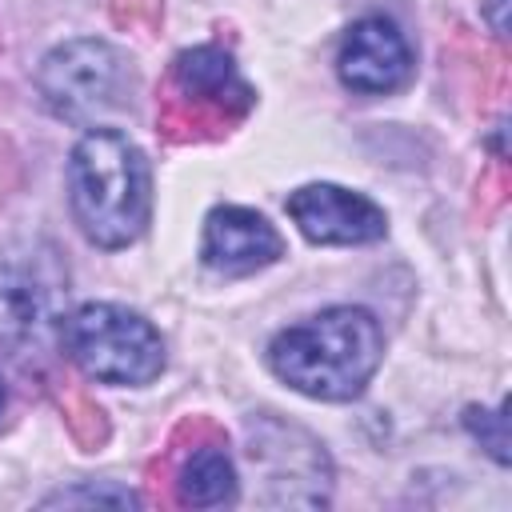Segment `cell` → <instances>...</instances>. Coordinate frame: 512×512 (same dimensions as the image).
Wrapping results in <instances>:
<instances>
[{"label":"cell","instance_id":"10","mask_svg":"<svg viewBox=\"0 0 512 512\" xmlns=\"http://www.w3.org/2000/svg\"><path fill=\"white\" fill-rule=\"evenodd\" d=\"M172 492H176V504L184 508H220L236 500V468L220 432L204 428V440H196L180 456Z\"/></svg>","mask_w":512,"mask_h":512},{"label":"cell","instance_id":"4","mask_svg":"<svg viewBox=\"0 0 512 512\" xmlns=\"http://www.w3.org/2000/svg\"><path fill=\"white\" fill-rule=\"evenodd\" d=\"M252 100L256 92L244 84L232 56L224 48L200 44L172 60L160 120L168 136H176V128H184V136H200V128H212L216 136L228 132V124H236L252 108Z\"/></svg>","mask_w":512,"mask_h":512},{"label":"cell","instance_id":"1","mask_svg":"<svg viewBox=\"0 0 512 512\" xmlns=\"http://www.w3.org/2000/svg\"><path fill=\"white\" fill-rule=\"evenodd\" d=\"M384 360V332L372 312L340 304L324 308L268 344V368L312 400H352L368 388Z\"/></svg>","mask_w":512,"mask_h":512},{"label":"cell","instance_id":"12","mask_svg":"<svg viewBox=\"0 0 512 512\" xmlns=\"http://www.w3.org/2000/svg\"><path fill=\"white\" fill-rule=\"evenodd\" d=\"M4 408H8V384H4V372H0V416H4Z\"/></svg>","mask_w":512,"mask_h":512},{"label":"cell","instance_id":"11","mask_svg":"<svg viewBox=\"0 0 512 512\" xmlns=\"http://www.w3.org/2000/svg\"><path fill=\"white\" fill-rule=\"evenodd\" d=\"M76 500H96V504H136L132 492H116V488H76V492H60V496H48L44 504H76Z\"/></svg>","mask_w":512,"mask_h":512},{"label":"cell","instance_id":"2","mask_svg":"<svg viewBox=\"0 0 512 512\" xmlns=\"http://www.w3.org/2000/svg\"><path fill=\"white\" fill-rule=\"evenodd\" d=\"M68 204L96 248H128L152 216V176L144 152L116 128L80 136L68 160Z\"/></svg>","mask_w":512,"mask_h":512},{"label":"cell","instance_id":"7","mask_svg":"<svg viewBox=\"0 0 512 512\" xmlns=\"http://www.w3.org/2000/svg\"><path fill=\"white\" fill-rule=\"evenodd\" d=\"M336 72H340V84L360 96H388L408 84L412 48L392 20L364 16L344 32L336 52Z\"/></svg>","mask_w":512,"mask_h":512},{"label":"cell","instance_id":"3","mask_svg":"<svg viewBox=\"0 0 512 512\" xmlns=\"http://www.w3.org/2000/svg\"><path fill=\"white\" fill-rule=\"evenodd\" d=\"M64 352L84 376L104 384H152L164 372L160 332L132 308L84 304L60 324Z\"/></svg>","mask_w":512,"mask_h":512},{"label":"cell","instance_id":"8","mask_svg":"<svg viewBox=\"0 0 512 512\" xmlns=\"http://www.w3.org/2000/svg\"><path fill=\"white\" fill-rule=\"evenodd\" d=\"M288 216L312 244H372L388 232L376 200L340 184H304L288 196Z\"/></svg>","mask_w":512,"mask_h":512},{"label":"cell","instance_id":"6","mask_svg":"<svg viewBox=\"0 0 512 512\" xmlns=\"http://www.w3.org/2000/svg\"><path fill=\"white\" fill-rule=\"evenodd\" d=\"M40 96L48 108L72 124H88L120 104L124 56L104 40H68L52 48L40 64Z\"/></svg>","mask_w":512,"mask_h":512},{"label":"cell","instance_id":"9","mask_svg":"<svg viewBox=\"0 0 512 512\" xmlns=\"http://www.w3.org/2000/svg\"><path fill=\"white\" fill-rule=\"evenodd\" d=\"M200 256L212 272L248 276V272L268 268L284 256V236L260 212L240 208V204H224V208H212L204 220Z\"/></svg>","mask_w":512,"mask_h":512},{"label":"cell","instance_id":"5","mask_svg":"<svg viewBox=\"0 0 512 512\" xmlns=\"http://www.w3.org/2000/svg\"><path fill=\"white\" fill-rule=\"evenodd\" d=\"M68 268L44 240H12L0 248V340L40 344L64 324Z\"/></svg>","mask_w":512,"mask_h":512}]
</instances>
